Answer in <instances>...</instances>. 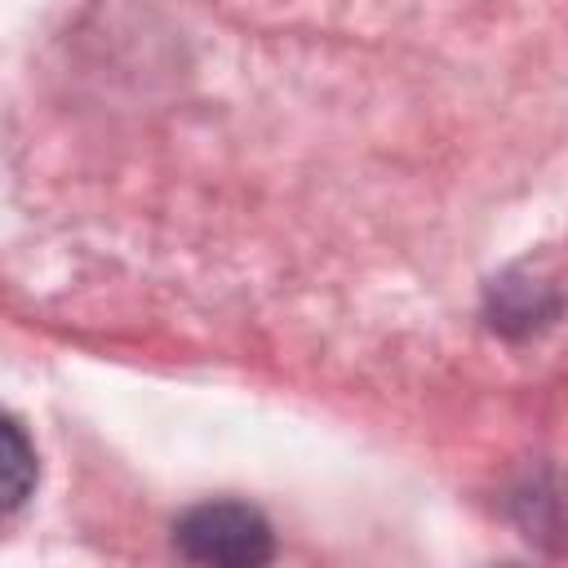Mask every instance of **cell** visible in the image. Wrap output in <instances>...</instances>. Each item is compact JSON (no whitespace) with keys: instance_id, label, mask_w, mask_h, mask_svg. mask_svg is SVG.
<instances>
[{"instance_id":"cell-2","label":"cell","mask_w":568,"mask_h":568,"mask_svg":"<svg viewBox=\"0 0 568 568\" xmlns=\"http://www.w3.org/2000/svg\"><path fill=\"white\" fill-rule=\"evenodd\" d=\"M559 311V284H555V271L541 280L537 266L528 280H515L506 275L497 288H493V324L506 328V333H528L532 324H546L550 315Z\"/></svg>"},{"instance_id":"cell-3","label":"cell","mask_w":568,"mask_h":568,"mask_svg":"<svg viewBox=\"0 0 568 568\" xmlns=\"http://www.w3.org/2000/svg\"><path fill=\"white\" fill-rule=\"evenodd\" d=\"M36 488V448L31 439L0 417V515L18 510Z\"/></svg>"},{"instance_id":"cell-1","label":"cell","mask_w":568,"mask_h":568,"mask_svg":"<svg viewBox=\"0 0 568 568\" xmlns=\"http://www.w3.org/2000/svg\"><path fill=\"white\" fill-rule=\"evenodd\" d=\"M178 555L191 564H226V568H253L271 559V524L262 510L244 501H204L186 510L173 528Z\"/></svg>"}]
</instances>
